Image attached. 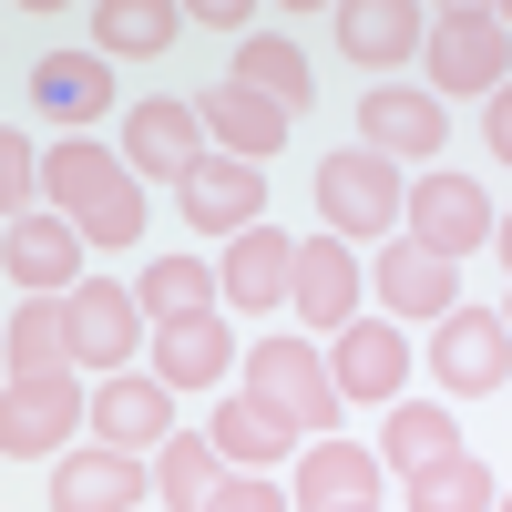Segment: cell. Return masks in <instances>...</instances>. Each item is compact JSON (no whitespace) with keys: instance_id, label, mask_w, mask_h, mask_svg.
Returning <instances> with one entry per match:
<instances>
[{"instance_id":"20","label":"cell","mask_w":512,"mask_h":512,"mask_svg":"<svg viewBox=\"0 0 512 512\" xmlns=\"http://www.w3.org/2000/svg\"><path fill=\"white\" fill-rule=\"evenodd\" d=\"M420 21H431V11H410V0H338V11H328L338 52H349L359 72H379V82L420 52Z\"/></svg>"},{"instance_id":"27","label":"cell","mask_w":512,"mask_h":512,"mask_svg":"<svg viewBox=\"0 0 512 512\" xmlns=\"http://www.w3.org/2000/svg\"><path fill=\"white\" fill-rule=\"evenodd\" d=\"M185 41V11H164V0H93V52L103 62H154Z\"/></svg>"},{"instance_id":"3","label":"cell","mask_w":512,"mask_h":512,"mask_svg":"<svg viewBox=\"0 0 512 512\" xmlns=\"http://www.w3.org/2000/svg\"><path fill=\"white\" fill-rule=\"evenodd\" d=\"M420 52H431V82L451 103H492L502 93V72H512V31L492 0H461V11H431L420 21ZM431 93V103H441Z\"/></svg>"},{"instance_id":"15","label":"cell","mask_w":512,"mask_h":512,"mask_svg":"<svg viewBox=\"0 0 512 512\" xmlns=\"http://www.w3.org/2000/svg\"><path fill=\"white\" fill-rule=\"evenodd\" d=\"M451 144V113L431 93H410V82H369V103H359V154L379 164H431Z\"/></svg>"},{"instance_id":"6","label":"cell","mask_w":512,"mask_h":512,"mask_svg":"<svg viewBox=\"0 0 512 512\" xmlns=\"http://www.w3.org/2000/svg\"><path fill=\"white\" fill-rule=\"evenodd\" d=\"M359 287H369V318H390V328H410V318L441 328L461 308V267H441V256H420L400 236H379V256H359Z\"/></svg>"},{"instance_id":"1","label":"cell","mask_w":512,"mask_h":512,"mask_svg":"<svg viewBox=\"0 0 512 512\" xmlns=\"http://www.w3.org/2000/svg\"><path fill=\"white\" fill-rule=\"evenodd\" d=\"M41 195H52V216L82 246H144V185L123 175L113 144H93V134H62L41 154Z\"/></svg>"},{"instance_id":"31","label":"cell","mask_w":512,"mask_h":512,"mask_svg":"<svg viewBox=\"0 0 512 512\" xmlns=\"http://www.w3.org/2000/svg\"><path fill=\"white\" fill-rule=\"evenodd\" d=\"M492 502H502V482L482 451H451L431 472H410V512H492Z\"/></svg>"},{"instance_id":"22","label":"cell","mask_w":512,"mask_h":512,"mask_svg":"<svg viewBox=\"0 0 512 512\" xmlns=\"http://www.w3.org/2000/svg\"><path fill=\"white\" fill-rule=\"evenodd\" d=\"M52 512H144V461H123L103 441H82L52 461Z\"/></svg>"},{"instance_id":"14","label":"cell","mask_w":512,"mask_h":512,"mask_svg":"<svg viewBox=\"0 0 512 512\" xmlns=\"http://www.w3.org/2000/svg\"><path fill=\"white\" fill-rule=\"evenodd\" d=\"M287 492V512H369L379 502V461H369V441H297V472L277 482Z\"/></svg>"},{"instance_id":"18","label":"cell","mask_w":512,"mask_h":512,"mask_svg":"<svg viewBox=\"0 0 512 512\" xmlns=\"http://www.w3.org/2000/svg\"><path fill=\"white\" fill-rule=\"evenodd\" d=\"M195 134H205V154H236V164H256V175H267V154L297 134V123H287L277 103L236 93V82H205V93H195Z\"/></svg>"},{"instance_id":"30","label":"cell","mask_w":512,"mask_h":512,"mask_svg":"<svg viewBox=\"0 0 512 512\" xmlns=\"http://www.w3.org/2000/svg\"><path fill=\"white\" fill-rule=\"evenodd\" d=\"M144 482H154V502H164V512H205V502H216V482H226V461L205 451V431H195V441H185V431H164Z\"/></svg>"},{"instance_id":"7","label":"cell","mask_w":512,"mask_h":512,"mask_svg":"<svg viewBox=\"0 0 512 512\" xmlns=\"http://www.w3.org/2000/svg\"><path fill=\"white\" fill-rule=\"evenodd\" d=\"M431 379L451 400H502L512 390V328H502V308H451L441 338H431Z\"/></svg>"},{"instance_id":"33","label":"cell","mask_w":512,"mask_h":512,"mask_svg":"<svg viewBox=\"0 0 512 512\" xmlns=\"http://www.w3.org/2000/svg\"><path fill=\"white\" fill-rule=\"evenodd\" d=\"M205 512H287V492H277L267 472H226V482H216V502H205Z\"/></svg>"},{"instance_id":"11","label":"cell","mask_w":512,"mask_h":512,"mask_svg":"<svg viewBox=\"0 0 512 512\" xmlns=\"http://www.w3.org/2000/svg\"><path fill=\"white\" fill-rule=\"evenodd\" d=\"M287 308L308 318L318 338H338V328L369 308V287H359V246H338V236H297V256H287Z\"/></svg>"},{"instance_id":"23","label":"cell","mask_w":512,"mask_h":512,"mask_svg":"<svg viewBox=\"0 0 512 512\" xmlns=\"http://www.w3.org/2000/svg\"><path fill=\"white\" fill-rule=\"evenodd\" d=\"M31 103L62 123V134H82V123L113 113V62L103 52H41L31 62Z\"/></svg>"},{"instance_id":"16","label":"cell","mask_w":512,"mask_h":512,"mask_svg":"<svg viewBox=\"0 0 512 512\" xmlns=\"http://www.w3.org/2000/svg\"><path fill=\"white\" fill-rule=\"evenodd\" d=\"M0 277H11L21 297H72L82 287V236L52 216V205H31V216L0 226Z\"/></svg>"},{"instance_id":"28","label":"cell","mask_w":512,"mask_h":512,"mask_svg":"<svg viewBox=\"0 0 512 512\" xmlns=\"http://www.w3.org/2000/svg\"><path fill=\"white\" fill-rule=\"evenodd\" d=\"M123 287H134L144 328H164V318H226V308H216V267H205V256H154V267L123 277Z\"/></svg>"},{"instance_id":"21","label":"cell","mask_w":512,"mask_h":512,"mask_svg":"<svg viewBox=\"0 0 512 512\" xmlns=\"http://www.w3.org/2000/svg\"><path fill=\"white\" fill-rule=\"evenodd\" d=\"M144 338H154V349H144V359H154V369H144L154 390H216L226 359H236V328H226V318H164V328H144Z\"/></svg>"},{"instance_id":"26","label":"cell","mask_w":512,"mask_h":512,"mask_svg":"<svg viewBox=\"0 0 512 512\" xmlns=\"http://www.w3.org/2000/svg\"><path fill=\"white\" fill-rule=\"evenodd\" d=\"M205 451H216L226 472H277V461H297V441H287L277 420L246 400V390H226V400H216V420H205Z\"/></svg>"},{"instance_id":"12","label":"cell","mask_w":512,"mask_h":512,"mask_svg":"<svg viewBox=\"0 0 512 512\" xmlns=\"http://www.w3.org/2000/svg\"><path fill=\"white\" fill-rule=\"evenodd\" d=\"M72 431H82L72 369L62 379H0V451H11V461H62Z\"/></svg>"},{"instance_id":"32","label":"cell","mask_w":512,"mask_h":512,"mask_svg":"<svg viewBox=\"0 0 512 512\" xmlns=\"http://www.w3.org/2000/svg\"><path fill=\"white\" fill-rule=\"evenodd\" d=\"M31 205H41V144L21 134V123H0V226L31 216Z\"/></svg>"},{"instance_id":"19","label":"cell","mask_w":512,"mask_h":512,"mask_svg":"<svg viewBox=\"0 0 512 512\" xmlns=\"http://www.w3.org/2000/svg\"><path fill=\"white\" fill-rule=\"evenodd\" d=\"M287 256H297V236H277V226H246V236H226L216 308H236V318H267V308H287Z\"/></svg>"},{"instance_id":"9","label":"cell","mask_w":512,"mask_h":512,"mask_svg":"<svg viewBox=\"0 0 512 512\" xmlns=\"http://www.w3.org/2000/svg\"><path fill=\"white\" fill-rule=\"evenodd\" d=\"M195 154H205L195 103H175V93L123 103V144H113V164H123L134 185H185V175H195Z\"/></svg>"},{"instance_id":"5","label":"cell","mask_w":512,"mask_h":512,"mask_svg":"<svg viewBox=\"0 0 512 512\" xmlns=\"http://www.w3.org/2000/svg\"><path fill=\"white\" fill-rule=\"evenodd\" d=\"M492 236H502V216H492V195H482L472 175H420V185L400 195V246L441 256V267H461V256H482Z\"/></svg>"},{"instance_id":"36","label":"cell","mask_w":512,"mask_h":512,"mask_svg":"<svg viewBox=\"0 0 512 512\" xmlns=\"http://www.w3.org/2000/svg\"><path fill=\"white\" fill-rule=\"evenodd\" d=\"M369 512H379V502H369Z\"/></svg>"},{"instance_id":"17","label":"cell","mask_w":512,"mask_h":512,"mask_svg":"<svg viewBox=\"0 0 512 512\" xmlns=\"http://www.w3.org/2000/svg\"><path fill=\"white\" fill-rule=\"evenodd\" d=\"M175 205H185L195 236H246V226H267V175L236 164V154H195V175L175 185Z\"/></svg>"},{"instance_id":"34","label":"cell","mask_w":512,"mask_h":512,"mask_svg":"<svg viewBox=\"0 0 512 512\" xmlns=\"http://www.w3.org/2000/svg\"><path fill=\"white\" fill-rule=\"evenodd\" d=\"M246 21H256V11H246V0H195V11H185V31H226V41H236Z\"/></svg>"},{"instance_id":"8","label":"cell","mask_w":512,"mask_h":512,"mask_svg":"<svg viewBox=\"0 0 512 512\" xmlns=\"http://www.w3.org/2000/svg\"><path fill=\"white\" fill-rule=\"evenodd\" d=\"M62 328H72V369H134L144 359V308H134V287L123 277H82L62 297Z\"/></svg>"},{"instance_id":"29","label":"cell","mask_w":512,"mask_h":512,"mask_svg":"<svg viewBox=\"0 0 512 512\" xmlns=\"http://www.w3.org/2000/svg\"><path fill=\"white\" fill-rule=\"evenodd\" d=\"M0 359H11V379H62V369H72L62 297H21V308L0 318Z\"/></svg>"},{"instance_id":"35","label":"cell","mask_w":512,"mask_h":512,"mask_svg":"<svg viewBox=\"0 0 512 512\" xmlns=\"http://www.w3.org/2000/svg\"><path fill=\"white\" fill-rule=\"evenodd\" d=\"M502 144H512V93L482 103V154H502Z\"/></svg>"},{"instance_id":"13","label":"cell","mask_w":512,"mask_h":512,"mask_svg":"<svg viewBox=\"0 0 512 512\" xmlns=\"http://www.w3.org/2000/svg\"><path fill=\"white\" fill-rule=\"evenodd\" d=\"M400 379H410V338L390 328V318H349V328H338L328 338V390H338V410H349V400H379V410H390L400 400Z\"/></svg>"},{"instance_id":"2","label":"cell","mask_w":512,"mask_h":512,"mask_svg":"<svg viewBox=\"0 0 512 512\" xmlns=\"http://www.w3.org/2000/svg\"><path fill=\"white\" fill-rule=\"evenodd\" d=\"M236 390H246L256 410H267L287 441H328V431H338V390H328V359H318V338H256Z\"/></svg>"},{"instance_id":"25","label":"cell","mask_w":512,"mask_h":512,"mask_svg":"<svg viewBox=\"0 0 512 512\" xmlns=\"http://www.w3.org/2000/svg\"><path fill=\"white\" fill-rule=\"evenodd\" d=\"M461 451V431H451V410H431V400H390V420H379V441H369V461L379 472H431V461H451Z\"/></svg>"},{"instance_id":"10","label":"cell","mask_w":512,"mask_h":512,"mask_svg":"<svg viewBox=\"0 0 512 512\" xmlns=\"http://www.w3.org/2000/svg\"><path fill=\"white\" fill-rule=\"evenodd\" d=\"M82 431H93L103 451H123V461H144L164 431H175V390H154L144 369H113V379L82 390Z\"/></svg>"},{"instance_id":"24","label":"cell","mask_w":512,"mask_h":512,"mask_svg":"<svg viewBox=\"0 0 512 512\" xmlns=\"http://www.w3.org/2000/svg\"><path fill=\"white\" fill-rule=\"evenodd\" d=\"M226 82H236V93H256V103H277L287 123L318 103V82H308V62H297V41H277V31H246L236 62H226Z\"/></svg>"},{"instance_id":"4","label":"cell","mask_w":512,"mask_h":512,"mask_svg":"<svg viewBox=\"0 0 512 512\" xmlns=\"http://www.w3.org/2000/svg\"><path fill=\"white\" fill-rule=\"evenodd\" d=\"M400 164H379V154H359V144H338V154H318V236H338V246H379V236H400Z\"/></svg>"}]
</instances>
